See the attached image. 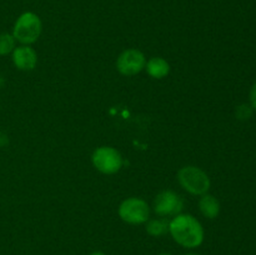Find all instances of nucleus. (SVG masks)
<instances>
[{"label": "nucleus", "instance_id": "f257e3e1", "mask_svg": "<svg viewBox=\"0 0 256 255\" xmlns=\"http://www.w3.org/2000/svg\"><path fill=\"white\" fill-rule=\"evenodd\" d=\"M169 234L176 244L185 249H195L204 242L205 232L202 222L192 214L172 216L169 222Z\"/></svg>", "mask_w": 256, "mask_h": 255}, {"label": "nucleus", "instance_id": "f03ea898", "mask_svg": "<svg viewBox=\"0 0 256 255\" xmlns=\"http://www.w3.org/2000/svg\"><path fill=\"white\" fill-rule=\"evenodd\" d=\"M178 182L185 192L192 195H196V196L206 194L212 185L209 175L204 170L194 165L182 166L178 172Z\"/></svg>", "mask_w": 256, "mask_h": 255}, {"label": "nucleus", "instance_id": "7ed1b4c3", "mask_svg": "<svg viewBox=\"0 0 256 255\" xmlns=\"http://www.w3.org/2000/svg\"><path fill=\"white\" fill-rule=\"evenodd\" d=\"M42 22L35 12H25L20 15L12 28V36L22 45H32L39 39Z\"/></svg>", "mask_w": 256, "mask_h": 255}, {"label": "nucleus", "instance_id": "20e7f679", "mask_svg": "<svg viewBox=\"0 0 256 255\" xmlns=\"http://www.w3.org/2000/svg\"><path fill=\"white\" fill-rule=\"evenodd\" d=\"M118 214L126 224H145L150 218V206L144 199L135 196L128 198L119 205Z\"/></svg>", "mask_w": 256, "mask_h": 255}, {"label": "nucleus", "instance_id": "39448f33", "mask_svg": "<svg viewBox=\"0 0 256 255\" xmlns=\"http://www.w3.org/2000/svg\"><path fill=\"white\" fill-rule=\"evenodd\" d=\"M92 165L98 172L112 175L119 172L122 166V156L115 148L100 146L92 155Z\"/></svg>", "mask_w": 256, "mask_h": 255}, {"label": "nucleus", "instance_id": "423d86ee", "mask_svg": "<svg viewBox=\"0 0 256 255\" xmlns=\"http://www.w3.org/2000/svg\"><path fill=\"white\" fill-rule=\"evenodd\" d=\"M152 209L159 216H175L182 212L184 202L172 190H162L155 196Z\"/></svg>", "mask_w": 256, "mask_h": 255}, {"label": "nucleus", "instance_id": "0eeeda50", "mask_svg": "<svg viewBox=\"0 0 256 255\" xmlns=\"http://www.w3.org/2000/svg\"><path fill=\"white\" fill-rule=\"evenodd\" d=\"M145 64H146V58L144 52L138 49H126L118 58L116 69L125 76H132L145 69Z\"/></svg>", "mask_w": 256, "mask_h": 255}, {"label": "nucleus", "instance_id": "6e6552de", "mask_svg": "<svg viewBox=\"0 0 256 255\" xmlns=\"http://www.w3.org/2000/svg\"><path fill=\"white\" fill-rule=\"evenodd\" d=\"M12 64L22 72L34 70L38 64V54L30 45H19L12 52Z\"/></svg>", "mask_w": 256, "mask_h": 255}, {"label": "nucleus", "instance_id": "1a4fd4ad", "mask_svg": "<svg viewBox=\"0 0 256 255\" xmlns=\"http://www.w3.org/2000/svg\"><path fill=\"white\" fill-rule=\"evenodd\" d=\"M145 70L148 75L152 79H164L170 72V64L160 56H152L145 64Z\"/></svg>", "mask_w": 256, "mask_h": 255}, {"label": "nucleus", "instance_id": "9d476101", "mask_svg": "<svg viewBox=\"0 0 256 255\" xmlns=\"http://www.w3.org/2000/svg\"><path fill=\"white\" fill-rule=\"evenodd\" d=\"M199 209L206 219H215L220 214V202L214 195L206 192L200 198Z\"/></svg>", "mask_w": 256, "mask_h": 255}, {"label": "nucleus", "instance_id": "9b49d317", "mask_svg": "<svg viewBox=\"0 0 256 255\" xmlns=\"http://www.w3.org/2000/svg\"><path fill=\"white\" fill-rule=\"evenodd\" d=\"M145 230L150 236L159 238L164 236L169 232V222L164 218H158V219H149L145 222Z\"/></svg>", "mask_w": 256, "mask_h": 255}, {"label": "nucleus", "instance_id": "f8f14e48", "mask_svg": "<svg viewBox=\"0 0 256 255\" xmlns=\"http://www.w3.org/2000/svg\"><path fill=\"white\" fill-rule=\"evenodd\" d=\"M16 48V40L10 32H2L0 34V56L10 55Z\"/></svg>", "mask_w": 256, "mask_h": 255}, {"label": "nucleus", "instance_id": "ddd939ff", "mask_svg": "<svg viewBox=\"0 0 256 255\" xmlns=\"http://www.w3.org/2000/svg\"><path fill=\"white\" fill-rule=\"evenodd\" d=\"M252 114V106L248 104L239 105L236 109V116L240 120H248Z\"/></svg>", "mask_w": 256, "mask_h": 255}, {"label": "nucleus", "instance_id": "4468645a", "mask_svg": "<svg viewBox=\"0 0 256 255\" xmlns=\"http://www.w3.org/2000/svg\"><path fill=\"white\" fill-rule=\"evenodd\" d=\"M249 99H250V105L252 106V109H256V82L252 85V90H250Z\"/></svg>", "mask_w": 256, "mask_h": 255}, {"label": "nucleus", "instance_id": "2eb2a0df", "mask_svg": "<svg viewBox=\"0 0 256 255\" xmlns=\"http://www.w3.org/2000/svg\"><path fill=\"white\" fill-rule=\"evenodd\" d=\"M5 144H8V136L2 132H0V148L4 146Z\"/></svg>", "mask_w": 256, "mask_h": 255}, {"label": "nucleus", "instance_id": "dca6fc26", "mask_svg": "<svg viewBox=\"0 0 256 255\" xmlns=\"http://www.w3.org/2000/svg\"><path fill=\"white\" fill-rule=\"evenodd\" d=\"M89 255H106V254H105V252H92V254H89Z\"/></svg>", "mask_w": 256, "mask_h": 255}, {"label": "nucleus", "instance_id": "f3484780", "mask_svg": "<svg viewBox=\"0 0 256 255\" xmlns=\"http://www.w3.org/2000/svg\"><path fill=\"white\" fill-rule=\"evenodd\" d=\"M2 85H4V79H2V76L0 75V88H2Z\"/></svg>", "mask_w": 256, "mask_h": 255}, {"label": "nucleus", "instance_id": "a211bd4d", "mask_svg": "<svg viewBox=\"0 0 256 255\" xmlns=\"http://www.w3.org/2000/svg\"><path fill=\"white\" fill-rule=\"evenodd\" d=\"M184 255H199V254H196V252H186V254Z\"/></svg>", "mask_w": 256, "mask_h": 255}, {"label": "nucleus", "instance_id": "6ab92c4d", "mask_svg": "<svg viewBox=\"0 0 256 255\" xmlns=\"http://www.w3.org/2000/svg\"><path fill=\"white\" fill-rule=\"evenodd\" d=\"M158 255H172V254H170V252H160V254Z\"/></svg>", "mask_w": 256, "mask_h": 255}]
</instances>
